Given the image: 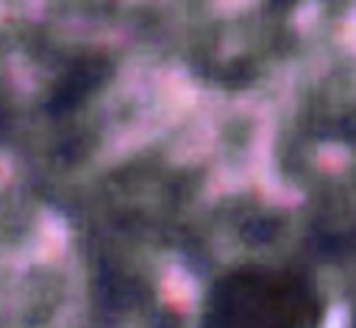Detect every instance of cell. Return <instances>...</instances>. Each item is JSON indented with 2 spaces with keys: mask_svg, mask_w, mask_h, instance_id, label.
<instances>
[{
  "mask_svg": "<svg viewBox=\"0 0 356 328\" xmlns=\"http://www.w3.org/2000/svg\"><path fill=\"white\" fill-rule=\"evenodd\" d=\"M306 320V300L289 278L245 267L211 286L200 328H303Z\"/></svg>",
  "mask_w": 356,
  "mask_h": 328,
  "instance_id": "cell-1",
  "label": "cell"
}]
</instances>
